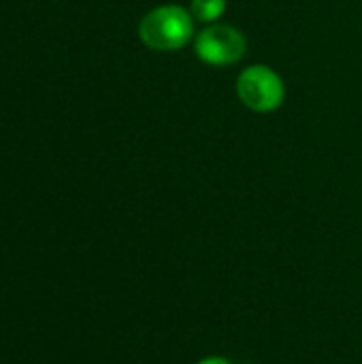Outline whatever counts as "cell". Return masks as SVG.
Instances as JSON below:
<instances>
[{"label":"cell","mask_w":362,"mask_h":364,"mask_svg":"<svg viewBox=\"0 0 362 364\" xmlns=\"http://www.w3.org/2000/svg\"><path fill=\"white\" fill-rule=\"evenodd\" d=\"M194 17L181 4H160L139 23V38L154 51H179L194 38Z\"/></svg>","instance_id":"cell-1"},{"label":"cell","mask_w":362,"mask_h":364,"mask_svg":"<svg viewBox=\"0 0 362 364\" xmlns=\"http://www.w3.org/2000/svg\"><path fill=\"white\" fill-rule=\"evenodd\" d=\"M237 98L254 113H273L286 100V83L275 68L252 64L237 77Z\"/></svg>","instance_id":"cell-2"},{"label":"cell","mask_w":362,"mask_h":364,"mask_svg":"<svg viewBox=\"0 0 362 364\" xmlns=\"http://www.w3.org/2000/svg\"><path fill=\"white\" fill-rule=\"evenodd\" d=\"M194 51L209 66H230L245 55L247 38L230 23H209L194 36Z\"/></svg>","instance_id":"cell-3"},{"label":"cell","mask_w":362,"mask_h":364,"mask_svg":"<svg viewBox=\"0 0 362 364\" xmlns=\"http://www.w3.org/2000/svg\"><path fill=\"white\" fill-rule=\"evenodd\" d=\"M226 11V0H190V13L194 21L218 23Z\"/></svg>","instance_id":"cell-4"},{"label":"cell","mask_w":362,"mask_h":364,"mask_svg":"<svg viewBox=\"0 0 362 364\" xmlns=\"http://www.w3.org/2000/svg\"><path fill=\"white\" fill-rule=\"evenodd\" d=\"M198 364H230V360H226L222 356H209V358H203Z\"/></svg>","instance_id":"cell-5"}]
</instances>
